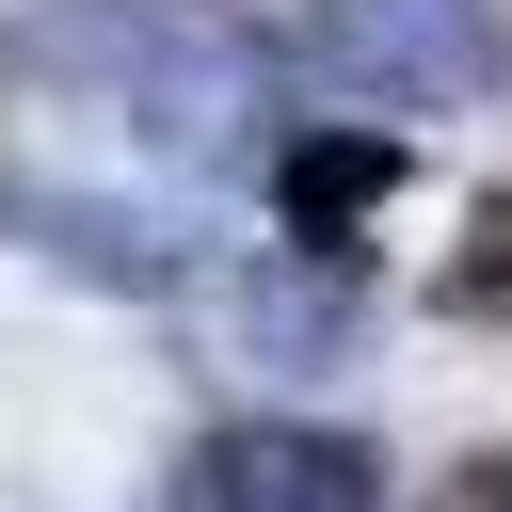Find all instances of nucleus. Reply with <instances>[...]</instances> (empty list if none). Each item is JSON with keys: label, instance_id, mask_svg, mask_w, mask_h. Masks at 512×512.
Returning <instances> with one entry per match:
<instances>
[{"label": "nucleus", "instance_id": "obj_1", "mask_svg": "<svg viewBox=\"0 0 512 512\" xmlns=\"http://www.w3.org/2000/svg\"><path fill=\"white\" fill-rule=\"evenodd\" d=\"M0 64L80 112H128L176 160H256L272 96H288V48L224 0H32V16H0Z\"/></svg>", "mask_w": 512, "mask_h": 512}, {"label": "nucleus", "instance_id": "obj_2", "mask_svg": "<svg viewBox=\"0 0 512 512\" xmlns=\"http://www.w3.org/2000/svg\"><path fill=\"white\" fill-rule=\"evenodd\" d=\"M288 64L320 96H352L368 128L384 112H480V96H512V16L496 0H304Z\"/></svg>", "mask_w": 512, "mask_h": 512}, {"label": "nucleus", "instance_id": "obj_3", "mask_svg": "<svg viewBox=\"0 0 512 512\" xmlns=\"http://www.w3.org/2000/svg\"><path fill=\"white\" fill-rule=\"evenodd\" d=\"M0 240H32L80 288H144V304L208 272V224L192 208H144V192H96V176H32V160H0Z\"/></svg>", "mask_w": 512, "mask_h": 512}, {"label": "nucleus", "instance_id": "obj_4", "mask_svg": "<svg viewBox=\"0 0 512 512\" xmlns=\"http://www.w3.org/2000/svg\"><path fill=\"white\" fill-rule=\"evenodd\" d=\"M176 512H384V448H352L320 416H224L176 464Z\"/></svg>", "mask_w": 512, "mask_h": 512}, {"label": "nucleus", "instance_id": "obj_5", "mask_svg": "<svg viewBox=\"0 0 512 512\" xmlns=\"http://www.w3.org/2000/svg\"><path fill=\"white\" fill-rule=\"evenodd\" d=\"M224 336H240L256 368H336V352L368 336V272H352V240H336V256H320V240L256 256V272L224 288Z\"/></svg>", "mask_w": 512, "mask_h": 512}, {"label": "nucleus", "instance_id": "obj_6", "mask_svg": "<svg viewBox=\"0 0 512 512\" xmlns=\"http://www.w3.org/2000/svg\"><path fill=\"white\" fill-rule=\"evenodd\" d=\"M272 192H288V224L336 256V224H368V208L400 192V128H304V144H272Z\"/></svg>", "mask_w": 512, "mask_h": 512}, {"label": "nucleus", "instance_id": "obj_7", "mask_svg": "<svg viewBox=\"0 0 512 512\" xmlns=\"http://www.w3.org/2000/svg\"><path fill=\"white\" fill-rule=\"evenodd\" d=\"M448 320H512V208H480V256L448 272Z\"/></svg>", "mask_w": 512, "mask_h": 512}, {"label": "nucleus", "instance_id": "obj_8", "mask_svg": "<svg viewBox=\"0 0 512 512\" xmlns=\"http://www.w3.org/2000/svg\"><path fill=\"white\" fill-rule=\"evenodd\" d=\"M480 512H512V464H480Z\"/></svg>", "mask_w": 512, "mask_h": 512}]
</instances>
